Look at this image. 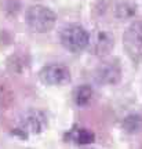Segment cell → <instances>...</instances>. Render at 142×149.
Instances as JSON below:
<instances>
[{"mask_svg": "<svg viewBox=\"0 0 142 149\" xmlns=\"http://www.w3.org/2000/svg\"><path fill=\"white\" fill-rule=\"evenodd\" d=\"M47 124V119L42 112H29L21 120L18 131L22 133V137H26L28 134H39L42 133Z\"/></svg>", "mask_w": 142, "mask_h": 149, "instance_id": "obj_5", "label": "cell"}, {"mask_svg": "<svg viewBox=\"0 0 142 149\" xmlns=\"http://www.w3.org/2000/svg\"><path fill=\"white\" fill-rule=\"evenodd\" d=\"M123 46L132 61L142 59V21L134 22L123 36Z\"/></svg>", "mask_w": 142, "mask_h": 149, "instance_id": "obj_3", "label": "cell"}, {"mask_svg": "<svg viewBox=\"0 0 142 149\" xmlns=\"http://www.w3.org/2000/svg\"><path fill=\"white\" fill-rule=\"evenodd\" d=\"M108 36L106 33H101V35H98V39H97V43H95V50H97V53L98 54H102L105 53V51H108L105 47H104V44L105 43H112L111 39H108V40H105V37Z\"/></svg>", "mask_w": 142, "mask_h": 149, "instance_id": "obj_11", "label": "cell"}, {"mask_svg": "<svg viewBox=\"0 0 142 149\" xmlns=\"http://www.w3.org/2000/svg\"><path fill=\"white\" fill-rule=\"evenodd\" d=\"M123 128L127 133H138L142 130V116L139 115H130L123 120Z\"/></svg>", "mask_w": 142, "mask_h": 149, "instance_id": "obj_8", "label": "cell"}, {"mask_svg": "<svg viewBox=\"0 0 142 149\" xmlns=\"http://www.w3.org/2000/svg\"><path fill=\"white\" fill-rule=\"evenodd\" d=\"M137 11V7L132 3H128V1H124L121 3L119 7H117V17L119 18H128V17H132Z\"/></svg>", "mask_w": 142, "mask_h": 149, "instance_id": "obj_10", "label": "cell"}, {"mask_svg": "<svg viewBox=\"0 0 142 149\" xmlns=\"http://www.w3.org/2000/svg\"><path fill=\"white\" fill-rule=\"evenodd\" d=\"M39 79L46 86H62L70 80V72L61 64L46 65L39 72Z\"/></svg>", "mask_w": 142, "mask_h": 149, "instance_id": "obj_4", "label": "cell"}, {"mask_svg": "<svg viewBox=\"0 0 142 149\" xmlns=\"http://www.w3.org/2000/svg\"><path fill=\"white\" fill-rule=\"evenodd\" d=\"M120 77V66L117 64H112V62L101 65L95 72V79L101 84H116V83H119Z\"/></svg>", "mask_w": 142, "mask_h": 149, "instance_id": "obj_6", "label": "cell"}, {"mask_svg": "<svg viewBox=\"0 0 142 149\" xmlns=\"http://www.w3.org/2000/svg\"><path fill=\"white\" fill-rule=\"evenodd\" d=\"M93 95H94V91H93V88H91L88 84L79 86L73 93L74 102H76L79 107L88 105L90 102H91V100H93Z\"/></svg>", "mask_w": 142, "mask_h": 149, "instance_id": "obj_7", "label": "cell"}, {"mask_svg": "<svg viewBox=\"0 0 142 149\" xmlns=\"http://www.w3.org/2000/svg\"><path fill=\"white\" fill-rule=\"evenodd\" d=\"M57 22V15L46 6H32L26 11V24L33 32H50Z\"/></svg>", "mask_w": 142, "mask_h": 149, "instance_id": "obj_1", "label": "cell"}, {"mask_svg": "<svg viewBox=\"0 0 142 149\" xmlns=\"http://www.w3.org/2000/svg\"><path fill=\"white\" fill-rule=\"evenodd\" d=\"M74 141L77 144L81 145H87V144H93L95 141V134L93 131H90L87 128H80L76 131L74 134Z\"/></svg>", "mask_w": 142, "mask_h": 149, "instance_id": "obj_9", "label": "cell"}, {"mask_svg": "<svg viewBox=\"0 0 142 149\" xmlns=\"http://www.w3.org/2000/svg\"><path fill=\"white\" fill-rule=\"evenodd\" d=\"M90 43V35L80 25H69L61 32V44L70 53L83 51Z\"/></svg>", "mask_w": 142, "mask_h": 149, "instance_id": "obj_2", "label": "cell"}]
</instances>
